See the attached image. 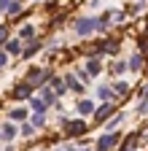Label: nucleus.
Instances as JSON below:
<instances>
[{
	"mask_svg": "<svg viewBox=\"0 0 148 151\" xmlns=\"http://www.w3.org/2000/svg\"><path fill=\"white\" fill-rule=\"evenodd\" d=\"M73 30H76V35L81 38H89V35H94L97 32V16H81L73 22Z\"/></svg>",
	"mask_w": 148,
	"mask_h": 151,
	"instance_id": "f257e3e1",
	"label": "nucleus"
},
{
	"mask_svg": "<svg viewBox=\"0 0 148 151\" xmlns=\"http://www.w3.org/2000/svg\"><path fill=\"white\" fill-rule=\"evenodd\" d=\"M119 140H121V132H119V129H116V132H105V135L97 138L94 151H116V148H119Z\"/></svg>",
	"mask_w": 148,
	"mask_h": 151,
	"instance_id": "f03ea898",
	"label": "nucleus"
},
{
	"mask_svg": "<svg viewBox=\"0 0 148 151\" xmlns=\"http://www.w3.org/2000/svg\"><path fill=\"white\" fill-rule=\"evenodd\" d=\"M51 76H54V73H51L49 68H30L24 81H27V84H32V86H43V84L51 78Z\"/></svg>",
	"mask_w": 148,
	"mask_h": 151,
	"instance_id": "7ed1b4c3",
	"label": "nucleus"
},
{
	"mask_svg": "<svg viewBox=\"0 0 148 151\" xmlns=\"http://www.w3.org/2000/svg\"><path fill=\"white\" fill-rule=\"evenodd\" d=\"M86 129H89V124H86L84 119H70V122L65 124V135H67V138H84Z\"/></svg>",
	"mask_w": 148,
	"mask_h": 151,
	"instance_id": "20e7f679",
	"label": "nucleus"
},
{
	"mask_svg": "<svg viewBox=\"0 0 148 151\" xmlns=\"http://www.w3.org/2000/svg\"><path fill=\"white\" fill-rule=\"evenodd\" d=\"M113 111H116V100H108V103H102V105H97V111H94V124H105L110 116H113Z\"/></svg>",
	"mask_w": 148,
	"mask_h": 151,
	"instance_id": "39448f33",
	"label": "nucleus"
},
{
	"mask_svg": "<svg viewBox=\"0 0 148 151\" xmlns=\"http://www.w3.org/2000/svg\"><path fill=\"white\" fill-rule=\"evenodd\" d=\"M32 89H35L32 84L22 81V84H16V86H14V92H11V97H14V100H30V97H32Z\"/></svg>",
	"mask_w": 148,
	"mask_h": 151,
	"instance_id": "423d86ee",
	"label": "nucleus"
},
{
	"mask_svg": "<svg viewBox=\"0 0 148 151\" xmlns=\"http://www.w3.org/2000/svg\"><path fill=\"white\" fill-rule=\"evenodd\" d=\"M143 62H145V54H143V51H135L132 57H129V62H127V68H129V73H140V70L145 68Z\"/></svg>",
	"mask_w": 148,
	"mask_h": 151,
	"instance_id": "0eeeda50",
	"label": "nucleus"
},
{
	"mask_svg": "<svg viewBox=\"0 0 148 151\" xmlns=\"http://www.w3.org/2000/svg\"><path fill=\"white\" fill-rule=\"evenodd\" d=\"M84 70L89 73V78L100 76V73H102V62H100V57H89V60H86V68H84Z\"/></svg>",
	"mask_w": 148,
	"mask_h": 151,
	"instance_id": "6e6552de",
	"label": "nucleus"
},
{
	"mask_svg": "<svg viewBox=\"0 0 148 151\" xmlns=\"http://www.w3.org/2000/svg\"><path fill=\"white\" fill-rule=\"evenodd\" d=\"M65 84H67V89H73L76 94H84V92H86V84H84V81H78L76 76H70V73L65 76Z\"/></svg>",
	"mask_w": 148,
	"mask_h": 151,
	"instance_id": "1a4fd4ad",
	"label": "nucleus"
},
{
	"mask_svg": "<svg viewBox=\"0 0 148 151\" xmlns=\"http://www.w3.org/2000/svg\"><path fill=\"white\" fill-rule=\"evenodd\" d=\"M76 108H78V113H81V116H94V111H97V105L92 103V100H86V97H81Z\"/></svg>",
	"mask_w": 148,
	"mask_h": 151,
	"instance_id": "9d476101",
	"label": "nucleus"
},
{
	"mask_svg": "<svg viewBox=\"0 0 148 151\" xmlns=\"http://www.w3.org/2000/svg\"><path fill=\"white\" fill-rule=\"evenodd\" d=\"M51 89H54V94H57V97H62V94L67 92V84H65V78H59V76H51Z\"/></svg>",
	"mask_w": 148,
	"mask_h": 151,
	"instance_id": "9b49d317",
	"label": "nucleus"
},
{
	"mask_svg": "<svg viewBox=\"0 0 148 151\" xmlns=\"http://www.w3.org/2000/svg\"><path fill=\"white\" fill-rule=\"evenodd\" d=\"M43 49V43L41 41H35V38H32V41H30V46H24V51H22V57H24V60H30V57H35V54H38Z\"/></svg>",
	"mask_w": 148,
	"mask_h": 151,
	"instance_id": "f8f14e48",
	"label": "nucleus"
},
{
	"mask_svg": "<svg viewBox=\"0 0 148 151\" xmlns=\"http://www.w3.org/2000/svg\"><path fill=\"white\" fill-rule=\"evenodd\" d=\"M16 132H19V129L14 127V122H6L3 127H0V138H3V140H14Z\"/></svg>",
	"mask_w": 148,
	"mask_h": 151,
	"instance_id": "ddd939ff",
	"label": "nucleus"
},
{
	"mask_svg": "<svg viewBox=\"0 0 148 151\" xmlns=\"http://www.w3.org/2000/svg\"><path fill=\"white\" fill-rule=\"evenodd\" d=\"M41 97H43L46 105H57V94H54L51 86H43V89H41Z\"/></svg>",
	"mask_w": 148,
	"mask_h": 151,
	"instance_id": "4468645a",
	"label": "nucleus"
},
{
	"mask_svg": "<svg viewBox=\"0 0 148 151\" xmlns=\"http://www.w3.org/2000/svg\"><path fill=\"white\" fill-rule=\"evenodd\" d=\"M46 108H49V105L43 103V97H32V100H30V111H32V113H46Z\"/></svg>",
	"mask_w": 148,
	"mask_h": 151,
	"instance_id": "2eb2a0df",
	"label": "nucleus"
},
{
	"mask_svg": "<svg viewBox=\"0 0 148 151\" xmlns=\"http://www.w3.org/2000/svg\"><path fill=\"white\" fill-rule=\"evenodd\" d=\"M8 119L11 122H27V108H11Z\"/></svg>",
	"mask_w": 148,
	"mask_h": 151,
	"instance_id": "dca6fc26",
	"label": "nucleus"
},
{
	"mask_svg": "<svg viewBox=\"0 0 148 151\" xmlns=\"http://www.w3.org/2000/svg\"><path fill=\"white\" fill-rule=\"evenodd\" d=\"M97 97H100L102 103H108V100H116V94H113V89H110V86H97Z\"/></svg>",
	"mask_w": 148,
	"mask_h": 151,
	"instance_id": "f3484780",
	"label": "nucleus"
},
{
	"mask_svg": "<svg viewBox=\"0 0 148 151\" xmlns=\"http://www.w3.org/2000/svg\"><path fill=\"white\" fill-rule=\"evenodd\" d=\"M121 122H124V113H116V116H110V119L105 122V129H108V132H116V127H119Z\"/></svg>",
	"mask_w": 148,
	"mask_h": 151,
	"instance_id": "a211bd4d",
	"label": "nucleus"
},
{
	"mask_svg": "<svg viewBox=\"0 0 148 151\" xmlns=\"http://www.w3.org/2000/svg\"><path fill=\"white\" fill-rule=\"evenodd\" d=\"M113 94H116V97H127V94H129V84L127 81H116L113 84Z\"/></svg>",
	"mask_w": 148,
	"mask_h": 151,
	"instance_id": "6ab92c4d",
	"label": "nucleus"
},
{
	"mask_svg": "<svg viewBox=\"0 0 148 151\" xmlns=\"http://www.w3.org/2000/svg\"><path fill=\"white\" fill-rule=\"evenodd\" d=\"M19 135H24V138H32V135H35V124H32V122H24V124L19 127Z\"/></svg>",
	"mask_w": 148,
	"mask_h": 151,
	"instance_id": "aec40b11",
	"label": "nucleus"
},
{
	"mask_svg": "<svg viewBox=\"0 0 148 151\" xmlns=\"http://www.w3.org/2000/svg\"><path fill=\"white\" fill-rule=\"evenodd\" d=\"M6 49H8V54H22V51H24L22 41H8V43H6Z\"/></svg>",
	"mask_w": 148,
	"mask_h": 151,
	"instance_id": "412c9836",
	"label": "nucleus"
},
{
	"mask_svg": "<svg viewBox=\"0 0 148 151\" xmlns=\"http://www.w3.org/2000/svg\"><path fill=\"white\" fill-rule=\"evenodd\" d=\"M129 68H127V62H113V65H110V73H113V76H124Z\"/></svg>",
	"mask_w": 148,
	"mask_h": 151,
	"instance_id": "4be33fe9",
	"label": "nucleus"
},
{
	"mask_svg": "<svg viewBox=\"0 0 148 151\" xmlns=\"http://www.w3.org/2000/svg\"><path fill=\"white\" fill-rule=\"evenodd\" d=\"M19 35L27 38V41H32V38H35V27H32V24H24V27L19 30Z\"/></svg>",
	"mask_w": 148,
	"mask_h": 151,
	"instance_id": "5701e85b",
	"label": "nucleus"
},
{
	"mask_svg": "<svg viewBox=\"0 0 148 151\" xmlns=\"http://www.w3.org/2000/svg\"><path fill=\"white\" fill-rule=\"evenodd\" d=\"M32 124H35V129L46 127V116H43V113H35V116H32Z\"/></svg>",
	"mask_w": 148,
	"mask_h": 151,
	"instance_id": "b1692460",
	"label": "nucleus"
},
{
	"mask_svg": "<svg viewBox=\"0 0 148 151\" xmlns=\"http://www.w3.org/2000/svg\"><path fill=\"white\" fill-rule=\"evenodd\" d=\"M137 113H140V116H148V97H143L137 103Z\"/></svg>",
	"mask_w": 148,
	"mask_h": 151,
	"instance_id": "393cba45",
	"label": "nucleus"
},
{
	"mask_svg": "<svg viewBox=\"0 0 148 151\" xmlns=\"http://www.w3.org/2000/svg\"><path fill=\"white\" fill-rule=\"evenodd\" d=\"M22 11V3H16V0H14V3L8 6V14H19Z\"/></svg>",
	"mask_w": 148,
	"mask_h": 151,
	"instance_id": "a878e982",
	"label": "nucleus"
},
{
	"mask_svg": "<svg viewBox=\"0 0 148 151\" xmlns=\"http://www.w3.org/2000/svg\"><path fill=\"white\" fill-rule=\"evenodd\" d=\"M11 3H14V0H0V11H8Z\"/></svg>",
	"mask_w": 148,
	"mask_h": 151,
	"instance_id": "bb28decb",
	"label": "nucleus"
},
{
	"mask_svg": "<svg viewBox=\"0 0 148 151\" xmlns=\"http://www.w3.org/2000/svg\"><path fill=\"white\" fill-rule=\"evenodd\" d=\"M6 65H8V57H6L3 51H0V68H6Z\"/></svg>",
	"mask_w": 148,
	"mask_h": 151,
	"instance_id": "cd10ccee",
	"label": "nucleus"
},
{
	"mask_svg": "<svg viewBox=\"0 0 148 151\" xmlns=\"http://www.w3.org/2000/svg\"><path fill=\"white\" fill-rule=\"evenodd\" d=\"M143 97H148V84H143V94H140V100Z\"/></svg>",
	"mask_w": 148,
	"mask_h": 151,
	"instance_id": "c85d7f7f",
	"label": "nucleus"
},
{
	"mask_svg": "<svg viewBox=\"0 0 148 151\" xmlns=\"http://www.w3.org/2000/svg\"><path fill=\"white\" fill-rule=\"evenodd\" d=\"M54 151H67V146H59V148H54Z\"/></svg>",
	"mask_w": 148,
	"mask_h": 151,
	"instance_id": "c756f323",
	"label": "nucleus"
},
{
	"mask_svg": "<svg viewBox=\"0 0 148 151\" xmlns=\"http://www.w3.org/2000/svg\"><path fill=\"white\" fill-rule=\"evenodd\" d=\"M84 151H92V148H84Z\"/></svg>",
	"mask_w": 148,
	"mask_h": 151,
	"instance_id": "7c9ffc66",
	"label": "nucleus"
}]
</instances>
